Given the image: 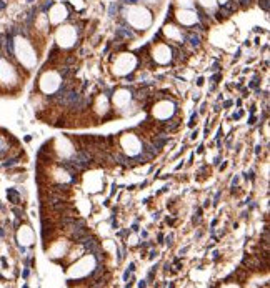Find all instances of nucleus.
Returning <instances> with one entry per match:
<instances>
[{
	"instance_id": "11",
	"label": "nucleus",
	"mask_w": 270,
	"mask_h": 288,
	"mask_svg": "<svg viewBox=\"0 0 270 288\" xmlns=\"http://www.w3.org/2000/svg\"><path fill=\"white\" fill-rule=\"evenodd\" d=\"M245 178H247V180H249V178H250V180H254V172H252V170L247 172V173H245Z\"/></svg>"
},
{
	"instance_id": "17",
	"label": "nucleus",
	"mask_w": 270,
	"mask_h": 288,
	"mask_svg": "<svg viewBox=\"0 0 270 288\" xmlns=\"http://www.w3.org/2000/svg\"><path fill=\"white\" fill-rule=\"evenodd\" d=\"M145 4H160V0H144Z\"/></svg>"
},
{
	"instance_id": "8",
	"label": "nucleus",
	"mask_w": 270,
	"mask_h": 288,
	"mask_svg": "<svg viewBox=\"0 0 270 288\" xmlns=\"http://www.w3.org/2000/svg\"><path fill=\"white\" fill-rule=\"evenodd\" d=\"M12 211H14V213H15V216H17V218H18V220H20V218H23V216H25V211H23V210H20V208H18V206H14V208H12Z\"/></svg>"
},
{
	"instance_id": "16",
	"label": "nucleus",
	"mask_w": 270,
	"mask_h": 288,
	"mask_svg": "<svg viewBox=\"0 0 270 288\" xmlns=\"http://www.w3.org/2000/svg\"><path fill=\"white\" fill-rule=\"evenodd\" d=\"M242 115H244V112H242V110H240V112H237V113H234V118H235V120H237V118H240V117H242Z\"/></svg>"
},
{
	"instance_id": "6",
	"label": "nucleus",
	"mask_w": 270,
	"mask_h": 288,
	"mask_svg": "<svg viewBox=\"0 0 270 288\" xmlns=\"http://www.w3.org/2000/svg\"><path fill=\"white\" fill-rule=\"evenodd\" d=\"M175 2L182 9H192V7H195V0H175Z\"/></svg>"
},
{
	"instance_id": "7",
	"label": "nucleus",
	"mask_w": 270,
	"mask_h": 288,
	"mask_svg": "<svg viewBox=\"0 0 270 288\" xmlns=\"http://www.w3.org/2000/svg\"><path fill=\"white\" fill-rule=\"evenodd\" d=\"M200 2V5L203 7V9H212V7H215V0H198Z\"/></svg>"
},
{
	"instance_id": "23",
	"label": "nucleus",
	"mask_w": 270,
	"mask_h": 288,
	"mask_svg": "<svg viewBox=\"0 0 270 288\" xmlns=\"http://www.w3.org/2000/svg\"><path fill=\"white\" fill-rule=\"evenodd\" d=\"M139 287H147V283H145V280H142L140 283H139Z\"/></svg>"
},
{
	"instance_id": "1",
	"label": "nucleus",
	"mask_w": 270,
	"mask_h": 288,
	"mask_svg": "<svg viewBox=\"0 0 270 288\" xmlns=\"http://www.w3.org/2000/svg\"><path fill=\"white\" fill-rule=\"evenodd\" d=\"M122 13L125 15L127 22H130L132 25H135L137 28H142V30H145V27L150 25L152 22L150 12L147 10L145 7L135 5V4H130L129 7H125Z\"/></svg>"
},
{
	"instance_id": "14",
	"label": "nucleus",
	"mask_w": 270,
	"mask_h": 288,
	"mask_svg": "<svg viewBox=\"0 0 270 288\" xmlns=\"http://www.w3.org/2000/svg\"><path fill=\"white\" fill-rule=\"evenodd\" d=\"M127 270H129L130 273H132V272H135V263L132 262V263H130V265H129V268H127Z\"/></svg>"
},
{
	"instance_id": "20",
	"label": "nucleus",
	"mask_w": 270,
	"mask_h": 288,
	"mask_svg": "<svg viewBox=\"0 0 270 288\" xmlns=\"http://www.w3.org/2000/svg\"><path fill=\"white\" fill-rule=\"evenodd\" d=\"M255 123V117H250V120H249V125H254Z\"/></svg>"
},
{
	"instance_id": "5",
	"label": "nucleus",
	"mask_w": 270,
	"mask_h": 288,
	"mask_svg": "<svg viewBox=\"0 0 270 288\" xmlns=\"http://www.w3.org/2000/svg\"><path fill=\"white\" fill-rule=\"evenodd\" d=\"M178 127V120L177 118H173V120H168L167 123H163V128L165 130H168V132H173V130Z\"/></svg>"
},
{
	"instance_id": "3",
	"label": "nucleus",
	"mask_w": 270,
	"mask_h": 288,
	"mask_svg": "<svg viewBox=\"0 0 270 288\" xmlns=\"http://www.w3.org/2000/svg\"><path fill=\"white\" fill-rule=\"evenodd\" d=\"M7 198L10 201L12 205H18L20 203V195L15 188H7Z\"/></svg>"
},
{
	"instance_id": "18",
	"label": "nucleus",
	"mask_w": 270,
	"mask_h": 288,
	"mask_svg": "<svg viewBox=\"0 0 270 288\" xmlns=\"http://www.w3.org/2000/svg\"><path fill=\"white\" fill-rule=\"evenodd\" d=\"M155 257H157V252H150V255H148V258H150V260H153Z\"/></svg>"
},
{
	"instance_id": "22",
	"label": "nucleus",
	"mask_w": 270,
	"mask_h": 288,
	"mask_svg": "<svg viewBox=\"0 0 270 288\" xmlns=\"http://www.w3.org/2000/svg\"><path fill=\"white\" fill-rule=\"evenodd\" d=\"M202 152H203V145H200V147L197 148V153H202Z\"/></svg>"
},
{
	"instance_id": "15",
	"label": "nucleus",
	"mask_w": 270,
	"mask_h": 288,
	"mask_svg": "<svg viewBox=\"0 0 270 288\" xmlns=\"http://www.w3.org/2000/svg\"><path fill=\"white\" fill-rule=\"evenodd\" d=\"M165 240H167V242H165L167 245H172V240H173V235H168V237H167Z\"/></svg>"
},
{
	"instance_id": "4",
	"label": "nucleus",
	"mask_w": 270,
	"mask_h": 288,
	"mask_svg": "<svg viewBox=\"0 0 270 288\" xmlns=\"http://www.w3.org/2000/svg\"><path fill=\"white\" fill-rule=\"evenodd\" d=\"M20 162V155L18 157H14V158H7L4 163H2V168H10V167H14V165H17Z\"/></svg>"
},
{
	"instance_id": "10",
	"label": "nucleus",
	"mask_w": 270,
	"mask_h": 288,
	"mask_svg": "<svg viewBox=\"0 0 270 288\" xmlns=\"http://www.w3.org/2000/svg\"><path fill=\"white\" fill-rule=\"evenodd\" d=\"M28 275H30V270H28V267H25V270H23V273H22V277L27 280V278H28Z\"/></svg>"
},
{
	"instance_id": "13",
	"label": "nucleus",
	"mask_w": 270,
	"mask_h": 288,
	"mask_svg": "<svg viewBox=\"0 0 270 288\" xmlns=\"http://www.w3.org/2000/svg\"><path fill=\"white\" fill-rule=\"evenodd\" d=\"M250 87H252V88H259V80H257V78H255L254 82L250 83Z\"/></svg>"
},
{
	"instance_id": "12",
	"label": "nucleus",
	"mask_w": 270,
	"mask_h": 288,
	"mask_svg": "<svg viewBox=\"0 0 270 288\" xmlns=\"http://www.w3.org/2000/svg\"><path fill=\"white\" fill-rule=\"evenodd\" d=\"M240 4H242V7H249L250 5V0H239Z\"/></svg>"
},
{
	"instance_id": "2",
	"label": "nucleus",
	"mask_w": 270,
	"mask_h": 288,
	"mask_svg": "<svg viewBox=\"0 0 270 288\" xmlns=\"http://www.w3.org/2000/svg\"><path fill=\"white\" fill-rule=\"evenodd\" d=\"M175 18L182 25H188V27H192L195 25L198 22V15H197V12L195 10H190V9H182V10H177L175 12Z\"/></svg>"
},
{
	"instance_id": "19",
	"label": "nucleus",
	"mask_w": 270,
	"mask_h": 288,
	"mask_svg": "<svg viewBox=\"0 0 270 288\" xmlns=\"http://www.w3.org/2000/svg\"><path fill=\"white\" fill-rule=\"evenodd\" d=\"M4 237H5V230H4V228L0 226V238H4Z\"/></svg>"
},
{
	"instance_id": "9",
	"label": "nucleus",
	"mask_w": 270,
	"mask_h": 288,
	"mask_svg": "<svg viewBox=\"0 0 270 288\" xmlns=\"http://www.w3.org/2000/svg\"><path fill=\"white\" fill-rule=\"evenodd\" d=\"M197 118H198V115H197V113H193L192 118H190V122H188V127H193V125L197 123Z\"/></svg>"
},
{
	"instance_id": "21",
	"label": "nucleus",
	"mask_w": 270,
	"mask_h": 288,
	"mask_svg": "<svg viewBox=\"0 0 270 288\" xmlns=\"http://www.w3.org/2000/svg\"><path fill=\"white\" fill-rule=\"evenodd\" d=\"M230 105H232V100H227V102L223 103V107H230Z\"/></svg>"
}]
</instances>
